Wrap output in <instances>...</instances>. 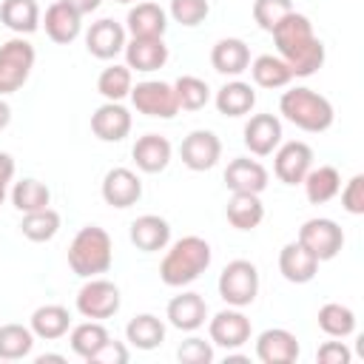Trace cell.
I'll return each instance as SVG.
<instances>
[{
	"label": "cell",
	"instance_id": "11",
	"mask_svg": "<svg viewBox=\"0 0 364 364\" xmlns=\"http://www.w3.org/2000/svg\"><path fill=\"white\" fill-rule=\"evenodd\" d=\"M179 156L191 171H210L222 159V139L208 128H196L182 139Z\"/></svg>",
	"mask_w": 364,
	"mask_h": 364
},
{
	"label": "cell",
	"instance_id": "40",
	"mask_svg": "<svg viewBox=\"0 0 364 364\" xmlns=\"http://www.w3.org/2000/svg\"><path fill=\"white\" fill-rule=\"evenodd\" d=\"M173 94H176L179 111H199L210 102V85L202 77H193V74H182L173 82Z\"/></svg>",
	"mask_w": 364,
	"mask_h": 364
},
{
	"label": "cell",
	"instance_id": "31",
	"mask_svg": "<svg viewBox=\"0 0 364 364\" xmlns=\"http://www.w3.org/2000/svg\"><path fill=\"white\" fill-rule=\"evenodd\" d=\"M125 338L136 350H156L165 341V321L154 313H139L125 324Z\"/></svg>",
	"mask_w": 364,
	"mask_h": 364
},
{
	"label": "cell",
	"instance_id": "14",
	"mask_svg": "<svg viewBox=\"0 0 364 364\" xmlns=\"http://www.w3.org/2000/svg\"><path fill=\"white\" fill-rule=\"evenodd\" d=\"M105 205L111 208H131L142 199V179L136 176V171L131 168H111L102 176V188H100Z\"/></svg>",
	"mask_w": 364,
	"mask_h": 364
},
{
	"label": "cell",
	"instance_id": "9",
	"mask_svg": "<svg viewBox=\"0 0 364 364\" xmlns=\"http://www.w3.org/2000/svg\"><path fill=\"white\" fill-rule=\"evenodd\" d=\"M131 102L139 114L145 117H154V119H171L179 114V102H176V94H173V85L171 82H162V80H142L131 88Z\"/></svg>",
	"mask_w": 364,
	"mask_h": 364
},
{
	"label": "cell",
	"instance_id": "24",
	"mask_svg": "<svg viewBox=\"0 0 364 364\" xmlns=\"http://www.w3.org/2000/svg\"><path fill=\"white\" fill-rule=\"evenodd\" d=\"M168 28V11L151 0H139L136 6L128 9L125 17V31L131 37H165Z\"/></svg>",
	"mask_w": 364,
	"mask_h": 364
},
{
	"label": "cell",
	"instance_id": "13",
	"mask_svg": "<svg viewBox=\"0 0 364 364\" xmlns=\"http://www.w3.org/2000/svg\"><path fill=\"white\" fill-rule=\"evenodd\" d=\"M242 139L253 156H270L282 145V119L276 114H253L245 122Z\"/></svg>",
	"mask_w": 364,
	"mask_h": 364
},
{
	"label": "cell",
	"instance_id": "7",
	"mask_svg": "<svg viewBox=\"0 0 364 364\" xmlns=\"http://www.w3.org/2000/svg\"><path fill=\"white\" fill-rule=\"evenodd\" d=\"M77 313L82 318H94V321H102V318H111L117 316L119 304H122V296H119V287L111 282V279H102V276H91L85 279V284L77 290Z\"/></svg>",
	"mask_w": 364,
	"mask_h": 364
},
{
	"label": "cell",
	"instance_id": "30",
	"mask_svg": "<svg viewBox=\"0 0 364 364\" xmlns=\"http://www.w3.org/2000/svg\"><path fill=\"white\" fill-rule=\"evenodd\" d=\"M0 20L14 34L26 37L40 28V6L37 0H3L0 3Z\"/></svg>",
	"mask_w": 364,
	"mask_h": 364
},
{
	"label": "cell",
	"instance_id": "44",
	"mask_svg": "<svg viewBox=\"0 0 364 364\" xmlns=\"http://www.w3.org/2000/svg\"><path fill=\"white\" fill-rule=\"evenodd\" d=\"M341 208L353 216H361L364 213V173H355L341 191Z\"/></svg>",
	"mask_w": 364,
	"mask_h": 364
},
{
	"label": "cell",
	"instance_id": "33",
	"mask_svg": "<svg viewBox=\"0 0 364 364\" xmlns=\"http://www.w3.org/2000/svg\"><path fill=\"white\" fill-rule=\"evenodd\" d=\"M250 74H253V82L259 88H284L290 85L293 80V71L290 65L282 60V57H273V54H259L256 60H250Z\"/></svg>",
	"mask_w": 364,
	"mask_h": 364
},
{
	"label": "cell",
	"instance_id": "52",
	"mask_svg": "<svg viewBox=\"0 0 364 364\" xmlns=\"http://www.w3.org/2000/svg\"><path fill=\"white\" fill-rule=\"evenodd\" d=\"M117 3H139V0H117Z\"/></svg>",
	"mask_w": 364,
	"mask_h": 364
},
{
	"label": "cell",
	"instance_id": "10",
	"mask_svg": "<svg viewBox=\"0 0 364 364\" xmlns=\"http://www.w3.org/2000/svg\"><path fill=\"white\" fill-rule=\"evenodd\" d=\"M250 318L242 313V307H225L213 318H208V336L210 344L225 347V350H239L250 341Z\"/></svg>",
	"mask_w": 364,
	"mask_h": 364
},
{
	"label": "cell",
	"instance_id": "42",
	"mask_svg": "<svg viewBox=\"0 0 364 364\" xmlns=\"http://www.w3.org/2000/svg\"><path fill=\"white\" fill-rule=\"evenodd\" d=\"M168 14L173 17V23L185 26V28H193L210 14V3L208 0H171Z\"/></svg>",
	"mask_w": 364,
	"mask_h": 364
},
{
	"label": "cell",
	"instance_id": "29",
	"mask_svg": "<svg viewBox=\"0 0 364 364\" xmlns=\"http://www.w3.org/2000/svg\"><path fill=\"white\" fill-rule=\"evenodd\" d=\"M304 185V193H307V202L310 205H324L330 199L338 196L341 191V173L338 168L333 165H318V168H310L307 176L301 179Z\"/></svg>",
	"mask_w": 364,
	"mask_h": 364
},
{
	"label": "cell",
	"instance_id": "22",
	"mask_svg": "<svg viewBox=\"0 0 364 364\" xmlns=\"http://www.w3.org/2000/svg\"><path fill=\"white\" fill-rule=\"evenodd\" d=\"M131 245L142 253H156V250H165L171 245V225L168 219L156 216V213H142L131 222Z\"/></svg>",
	"mask_w": 364,
	"mask_h": 364
},
{
	"label": "cell",
	"instance_id": "2",
	"mask_svg": "<svg viewBox=\"0 0 364 364\" xmlns=\"http://www.w3.org/2000/svg\"><path fill=\"white\" fill-rule=\"evenodd\" d=\"M213 250L202 236L176 239L159 262V279L168 287H188L210 267Z\"/></svg>",
	"mask_w": 364,
	"mask_h": 364
},
{
	"label": "cell",
	"instance_id": "36",
	"mask_svg": "<svg viewBox=\"0 0 364 364\" xmlns=\"http://www.w3.org/2000/svg\"><path fill=\"white\" fill-rule=\"evenodd\" d=\"M20 233L28 242H51L60 233V213L54 208H43V210H31L23 213L20 219Z\"/></svg>",
	"mask_w": 364,
	"mask_h": 364
},
{
	"label": "cell",
	"instance_id": "28",
	"mask_svg": "<svg viewBox=\"0 0 364 364\" xmlns=\"http://www.w3.org/2000/svg\"><path fill=\"white\" fill-rule=\"evenodd\" d=\"M213 102H216V111L225 117H245L256 105V91L245 80H230L216 91Z\"/></svg>",
	"mask_w": 364,
	"mask_h": 364
},
{
	"label": "cell",
	"instance_id": "3",
	"mask_svg": "<svg viewBox=\"0 0 364 364\" xmlns=\"http://www.w3.org/2000/svg\"><path fill=\"white\" fill-rule=\"evenodd\" d=\"M279 114H282L287 122H293L296 128L307 131V134H321V131H327V128L333 125V119H336L333 102H330L324 94L313 91V88H307V85L287 88V91L282 94V100H279Z\"/></svg>",
	"mask_w": 364,
	"mask_h": 364
},
{
	"label": "cell",
	"instance_id": "6",
	"mask_svg": "<svg viewBox=\"0 0 364 364\" xmlns=\"http://www.w3.org/2000/svg\"><path fill=\"white\" fill-rule=\"evenodd\" d=\"M37 51L26 37H11L0 46V97L14 94L26 85V80L31 77Z\"/></svg>",
	"mask_w": 364,
	"mask_h": 364
},
{
	"label": "cell",
	"instance_id": "21",
	"mask_svg": "<svg viewBox=\"0 0 364 364\" xmlns=\"http://www.w3.org/2000/svg\"><path fill=\"white\" fill-rule=\"evenodd\" d=\"M267 179H270L267 168L247 156H236L225 168V185L233 193H262L267 188Z\"/></svg>",
	"mask_w": 364,
	"mask_h": 364
},
{
	"label": "cell",
	"instance_id": "34",
	"mask_svg": "<svg viewBox=\"0 0 364 364\" xmlns=\"http://www.w3.org/2000/svg\"><path fill=\"white\" fill-rule=\"evenodd\" d=\"M321 333H327L330 338H347L355 333V313L341 304V301H327L318 307V316H316Z\"/></svg>",
	"mask_w": 364,
	"mask_h": 364
},
{
	"label": "cell",
	"instance_id": "43",
	"mask_svg": "<svg viewBox=\"0 0 364 364\" xmlns=\"http://www.w3.org/2000/svg\"><path fill=\"white\" fill-rule=\"evenodd\" d=\"M176 358L182 364H210L213 361V344L199 338V336H191L176 347Z\"/></svg>",
	"mask_w": 364,
	"mask_h": 364
},
{
	"label": "cell",
	"instance_id": "32",
	"mask_svg": "<svg viewBox=\"0 0 364 364\" xmlns=\"http://www.w3.org/2000/svg\"><path fill=\"white\" fill-rule=\"evenodd\" d=\"M225 216L236 230H253L264 219V205L259 193H233L225 208Z\"/></svg>",
	"mask_w": 364,
	"mask_h": 364
},
{
	"label": "cell",
	"instance_id": "15",
	"mask_svg": "<svg viewBox=\"0 0 364 364\" xmlns=\"http://www.w3.org/2000/svg\"><path fill=\"white\" fill-rule=\"evenodd\" d=\"M299 353V338L284 327H267L256 338V358L262 364H293Z\"/></svg>",
	"mask_w": 364,
	"mask_h": 364
},
{
	"label": "cell",
	"instance_id": "38",
	"mask_svg": "<svg viewBox=\"0 0 364 364\" xmlns=\"http://www.w3.org/2000/svg\"><path fill=\"white\" fill-rule=\"evenodd\" d=\"M34 350V333L23 324H3L0 327V358L3 361H20L31 355Z\"/></svg>",
	"mask_w": 364,
	"mask_h": 364
},
{
	"label": "cell",
	"instance_id": "1",
	"mask_svg": "<svg viewBox=\"0 0 364 364\" xmlns=\"http://www.w3.org/2000/svg\"><path fill=\"white\" fill-rule=\"evenodd\" d=\"M270 34L279 57L290 65L293 77H313L324 65V57H327L324 43L316 37L313 23L304 14L290 11Z\"/></svg>",
	"mask_w": 364,
	"mask_h": 364
},
{
	"label": "cell",
	"instance_id": "39",
	"mask_svg": "<svg viewBox=\"0 0 364 364\" xmlns=\"http://www.w3.org/2000/svg\"><path fill=\"white\" fill-rule=\"evenodd\" d=\"M134 88V77H131V68L128 65H108L100 71L97 77V91L108 100V102H122Z\"/></svg>",
	"mask_w": 364,
	"mask_h": 364
},
{
	"label": "cell",
	"instance_id": "27",
	"mask_svg": "<svg viewBox=\"0 0 364 364\" xmlns=\"http://www.w3.org/2000/svg\"><path fill=\"white\" fill-rule=\"evenodd\" d=\"M28 327L34 333V338H43V341H57L68 333L71 327V313L68 307L63 304H40L31 318H28Z\"/></svg>",
	"mask_w": 364,
	"mask_h": 364
},
{
	"label": "cell",
	"instance_id": "26",
	"mask_svg": "<svg viewBox=\"0 0 364 364\" xmlns=\"http://www.w3.org/2000/svg\"><path fill=\"white\" fill-rule=\"evenodd\" d=\"M131 156H134V165L142 173H159V171L168 168V162L173 156V148L162 134H145L134 142Z\"/></svg>",
	"mask_w": 364,
	"mask_h": 364
},
{
	"label": "cell",
	"instance_id": "5",
	"mask_svg": "<svg viewBox=\"0 0 364 364\" xmlns=\"http://www.w3.org/2000/svg\"><path fill=\"white\" fill-rule=\"evenodd\" d=\"M216 290L228 307H247L259 296V267L247 259H233L219 273Z\"/></svg>",
	"mask_w": 364,
	"mask_h": 364
},
{
	"label": "cell",
	"instance_id": "18",
	"mask_svg": "<svg viewBox=\"0 0 364 364\" xmlns=\"http://www.w3.org/2000/svg\"><path fill=\"white\" fill-rule=\"evenodd\" d=\"M125 26L111 20V17H102L97 23H91V28L85 31V48L91 57L97 60H114L122 48H125Z\"/></svg>",
	"mask_w": 364,
	"mask_h": 364
},
{
	"label": "cell",
	"instance_id": "17",
	"mask_svg": "<svg viewBox=\"0 0 364 364\" xmlns=\"http://www.w3.org/2000/svg\"><path fill=\"white\" fill-rule=\"evenodd\" d=\"M165 318H168L171 327H176L182 333H196L208 321V301L199 293L185 290V293H179L168 301Z\"/></svg>",
	"mask_w": 364,
	"mask_h": 364
},
{
	"label": "cell",
	"instance_id": "45",
	"mask_svg": "<svg viewBox=\"0 0 364 364\" xmlns=\"http://www.w3.org/2000/svg\"><path fill=\"white\" fill-rule=\"evenodd\" d=\"M128 361V347L122 344V341H114V338H108L91 358H88V364H125Z\"/></svg>",
	"mask_w": 364,
	"mask_h": 364
},
{
	"label": "cell",
	"instance_id": "25",
	"mask_svg": "<svg viewBox=\"0 0 364 364\" xmlns=\"http://www.w3.org/2000/svg\"><path fill=\"white\" fill-rule=\"evenodd\" d=\"M210 65L213 71L225 74V77H239L247 71L250 65V48L245 40L239 37H222L213 43L210 48Z\"/></svg>",
	"mask_w": 364,
	"mask_h": 364
},
{
	"label": "cell",
	"instance_id": "47",
	"mask_svg": "<svg viewBox=\"0 0 364 364\" xmlns=\"http://www.w3.org/2000/svg\"><path fill=\"white\" fill-rule=\"evenodd\" d=\"M11 179H14V159L11 154L0 151V185H9Z\"/></svg>",
	"mask_w": 364,
	"mask_h": 364
},
{
	"label": "cell",
	"instance_id": "20",
	"mask_svg": "<svg viewBox=\"0 0 364 364\" xmlns=\"http://www.w3.org/2000/svg\"><path fill=\"white\" fill-rule=\"evenodd\" d=\"M40 23H43L48 40H54V43H60V46L74 43V40L80 37V31H82V14H77L65 0L51 3V6L46 9V14L40 17Z\"/></svg>",
	"mask_w": 364,
	"mask_h": 364
},
{
	"label": "cell",
	"instance_id": "12",
	"mask_svg": "<svg viewBox=\"0 0 364 364\" xmlns=\"http://www.w3.org/2000/svg\"><path fill=\"white\" fill-rule=\"evenodd\" d=\"M313 168V148L301 139H290L276 148L273 156V173L284 185H301L307 171Z\"/></svg>",
	"mask_w": 364,
	"mask_h": 364
},
{
	"label": "cell",
	"instance_id": "8",
	"mask_svg": "<svg viewBox=\"0 0 364 364\" xmlns=\"http://www.w3.org/2000/svg\"><path fill=\"white\" fill-rule=\"evenodd\" d=\"M318 262H330L341 253L344 247V230L338 222L327 219V216H313L299 228V239Z\"/></svg>",
	"mask_w": 364,
	"mask_h": 364
},
{
	"label": "cell",
	"instance_id": "37",
	"mask_svg": "<svg viewBox=\"0 0 364 364\" xmlns=\"http://www.w3.org/2000/svg\"><path fill=\"white\" fill-rule=\"evenodd\" d=\"M108 338H111V336H108L105 324H102V321H94V318H88V321L71 327V336H68L71 350H74L80 358H85V361H88V358H91Z\"/></svg>",
	"mask_w": 364,
	"mask_h": 364
},
{
	"label": "cell",
	"instance_id": "41",
	"mask_svg": "<svg viewBox=\"0 0 364 364\" xmlns=\"http://www.w3.org/2000/svg\"><path fill=\"white\" fill-rule=\"evenodd\" d=\"M293 9V0H253V20L262 31H273Z\"/></svg>",
	"mask_w": 364,
	"mask_h": 364
},
{
	"label": "cell",
	"instance_id": "23",
	"mask_svg": "<svg viewBox=\"0 0 364 364\" xmlns=\"http://www.w3.org/2000/svg\"><path fill=\"white\" fill-rule=\"evenodd\" d=\"M318 259L301 245V242H287L279 250V273L290 282V284H307L316 279L318 273Z\"/></svg>",
	"mask_w": 364,
	"mask_h": 364
},
{
	"label": "cell",
	"instance_id": "35",
	"mask_svg": "<svg viewBox=\"0 0 364 364\" xmlns=\"http://www.w3.org/2000/svg\"><path fill=\"white\" fill-rule=\"evenodd\" d=\"M48 202H51V191H48V185L40 182V179L26 176V179L14 182V188H11V205H14L20 213L43 210V208H48Z\"/></svg>",
	"mask_w": 364,
	"mask_h": 364
},
{
	"label": "cell",
	"instance_id": "50",
	"mask_svg": "<svg viewBox=\"0 0 364 364\" xmlns=\"http://www.w3.org/2000/svg\"><path fill=\"white\" fill-rule=\"evenodd\" d=\"M48 361L63 364V361H65V355H60V353H43V355H37V364H48Z\"/></svg>",
	"mask_w": 364,
	"mask_h": 364
},
{
	"label": "cell",
	"instance_id": "49",
	"mask_svg": "<svg viewBox=\"0 0 364 364\" xmlns=\"http://www.w3.org/2000/svg\"><path fill=\"white\" fill-rule=\"evenodd\" d=\"M9 122H11V105L0 97V131H6V128H9Z\"/></svg>",
	"mask_w": 364,
	"mask_h": 364
},
{
	"label": "cell",
	"instance_id": "48",
	"mask_svg": "<svg viewBox=\"0 0 364 364\" xmlns=\"http://www.w3.org/2000/svg\"><path fill=\"white\" fill-rule=\"evenodd\" d=\"M77 14H91V11H97L100 9V3L102 0H65Z\"/></svg>",
	"mask_w": 364,
	"mask_h": 364
},
{
	"label": "cell",
	"instance_id": "16",
	"mask_svg": "<svg viewBox=\"0 0 364 364\" xmlns=\"http://www.w3.org/2000/svg\"><path fill=\"white\" fill-rule=\"evenodd\" d=\"M134 117L122 102H102L94 114H91V131L97 139L102 142H122L131 134Z\"/></svg>",
	"mask_w": 364,
	"mask_h": 364
},
{
	"label": "cell",
	"instance_id": "46",
	"mask_svg": "<svg viewBox=\"0 0 364 364\" xmlns=\"http://www.w3.org/2000/svg\"><path fill=\"white\" fill-rule=\"evenodd\" d=\"M316 361L318 364H350L353 353H350V347L344 341H324L316 350Z\"/></svg>",
	"mask_w": 364,
	"mask_h": 364
},
{
	"label": "cell",
	"instance_id": "51",
	"mask_svg": "<svg viewBox=\"0 0 364 364\" xmlns=\"http://www.w3.org/2000/svg\"><path fill=\"white\" fill-rule=\"evenodd\" d=\"M6 202V185H0V205Z\"/></svg>",
	"mask_w": 364,
	"mask_h": 364
},
{
	"label": "cell",
	"instance_id": "19",
	"mask_svg": "<svg viewBox=\"0 0 364 364\" xmlns=\"http://www.w3.org/2000/svg\"><path fill=\"white\" fill-rule=\"evenodd\" d=\"M122 51H125V65L131 71L151 74L168 63V46L162 37H131Z\"/></svg>",
	"mask_w": 364,
	"mask_h": 364
},
{
	"label": "cell",
	"instance_id": "4",
	"mask_svg": "<svg viewBox=\"0 0 364 364\" xmlns=\"http://www.w3.org/2000/svg\"><path fill=\"white\" fill-rule=\"evenodd\" d=\"M114 264V242L105 228L85 225L74 233L68 245V267L80 279H91L100 273H108Z\"/></svg>",
	"mask_w": 364,
	"mask_h": 364
}]
</instances>
